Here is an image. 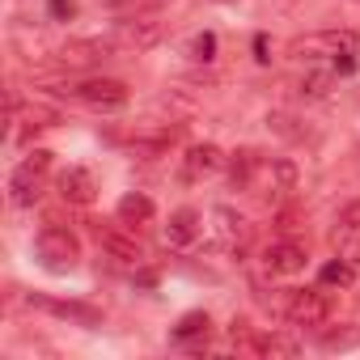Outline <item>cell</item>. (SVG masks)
Segmentation results:
<instances>
[{"label": "cell", "instance_id": "6da1fadb", "mask_svg": "<svg viewBox=\"0 0 360 360\" xmlns=\"http://www.w3.org/2000/svg\"><path fill=\"white\" fill-rule=\"evenodd\" d=\"M47 169H51V153H47V148H34V153L9 174V200H13L18 208H34V204H39Z\"/></svg>", "mask_w": 360, "mask_h": 360}, {"label": "cell", "instance_id": "7a4b0ae2", "mask_svg": "<svg viewBox=\"0 0 360 360\" xmlns=\"http://www.w3.org/2000/svg\"><path fill=\"white\" fill-rule=\"evenodd\" d=\"M34 250H39V259H43L47 271H72L77 259H81V242H77V233H68V229H60V225H47V229L39 233Z\"/></svg>", "mask_w": 360, "mask_h": 360}, {"label": "cell", "instance_id": "3957f363", "mask_svg": "<svg viewBox=\"0 0 360 360\" xmlns=\"http://www.w3.org/2000/svg\"><path fill=\"white\" fill-rule=\"evenodd\" d=\"M106 39L115 47V56H140V51H148V47L161 43V22L157 18H127Z\"/></svg>", "mask_w": 360, "mask_h": 360}, {"label": "cell", "instance_id": "277c9868", "mask_svg": "<svg viewBox=\"0 0 360 360\" xmlns=\"http://www.w3.org/2000/svg\"><path fill=\"white\" fill-rule=\"evenodd\" d=\"M284 314L292 326H322L330 318V297L318 288H292L284 297Z\"/></svg>", "mask_w": 360, "mask_h": 360}, {"label": "cell", "instance_id": "5b68a950", "mask_svg": "<svg viewBox=\"0 0 360 360\" xmlns=\"http://www.w3.org/2000/svg\"><path fill=\"white\" fill-rule=\"evenodd\" d=\"M72 94L85 106H94V110H119V106H127V85L123 81H110V77L81 81V85H72Z\"/></svg>", "mask_w": 360, "mask_h": 360}, {"label": "cell", "instance_id": "8992f818", "mask_svg": "<svg viewBox=\"0 0 360 360\" xmlns=\"http://www.w3.org/2000/svg\"><path fill=\"white\" fill-rule=\"evenodd\" d=\"M297 60H318V56H343V51H356V34H335V30H326V34H309V39H297L292 47H288Z\"/></svg>", "mask_w": 360, "mask_h": 360}, {"label": "cell", "instance_id": "52a82bcc", "mask_svg": "<svg viewBox=\"0 0 360 360\" xmlns=\"http://www.w3.org/2000/svg\"><path fill=\"white\" fill-rule=\"evenodd\" d=\"M212 233H217V246L225 250V255H238V250H246V242H250V225H246V217H238L233 208H212Z\"/></svg>", "mask_w": 360, "mask_h": 360}, {"label": "cell", "instance_id": "ba28073f", "mask_svg": "<svg viewBox=\"0 0 360 360\" xmlns=\"http://www.w3.org/2000/svg\"><path fill=\"white\" fill-rule=\"evenodd\" d=\"M60 200L64 204H77V208H89L98 200V183H94V174L81 169V165H68L60 174Z\"/></svg>", "mask_w": 360, "mask_h": 360}, {"label": "cell", "instance_id": "9c48e42d", "mask_svg": "<svg viewBox=\"0 0 360 360\" xmlns=\"http://www.w3.org/2000/svg\"><path fill=\"white\" fill-rule=\"evenodd\" d=\"M263 263L271 276H297V271H305V246H297L292 238H280L263 250Z\"/></svg>", "mask_w": 360, "mask_h": 360}, {"label": "cell", "instance_id": "30bf717a", "mask_svg": "<svg viewBox=\"0 0 360 360\" xmlns=\"http://www.w3.org/2000/svg\"><path fill=\"white\" fill-rule=\"evenodd\" d=\"M200 233H204V217H200L195 208H178V212L169 217V225H165V246L187 250Z\"/></svg>", "mask_w": 360, "mask_h": 360}, {"label": "cell", "instance_id": "8fae6325", "mask_svg": "<svg viewBox=\"0 0 360 360\" xmlns=\"http://www.w3.org/2000/svg\"><path fill=\"white\" fill-rule=\"evenodd\" d=\"M225 165H229V157H225L217 144H195V148L187 153L183 178H204V174H217V169H225Z\"/></svg>", "mask_w": 360, "mask_h": 360}, {"label": "cell", "instance_id": "7c38bea8", "mask_svg": "<svg viewBox=\"0 0 360 360\" xmlns=\"http://www.w3.org/2000/svg\"><path fill=\"white\" fill-rule=\"evenodd\" d=\"M94 233H98V242H102V250H106L110 259H123V263H136V259H140V246H136L123 229H115V225H98Z\"/></svg>", "mask_w": 360, "mask_h": 360}, {"label": "cell", "instance_id": "4fadbf2b", "mask_svg": "<svg viewBox=\"0 0 360 360\" xmlns=\"http://www.w3.org/2000/svg\"><path fill=\"white\" fill-rule=\"evenodd\" d=\"M34 309H47V314H60V318H77V322H98L102 314L94 305H81V301H47V297H30Z\"/></svg>", "mask_w": 360, "mask_h": 360}, {"label": "cell", "instance_id": "5bb4252c", "mask_svg": "<svg viewBox=\"0 0 360 360\" xmlns=\"http://www.w3.org/2000/svg\"><path fill=\"white\" fill-rule=\"evenodd\" d=\"M119 221H123V225H144V221H153V200L140 195V191L123 195V200H119Z\"/></svg>", "mask_w": 360, "mask_h": 360}, {"label": "cell", "instance_id": "9a60e30c", "mask_svg": "<svg viewBox=\"0 0 360 360\" xmlns=\"http://www.w3.org/2000/svg\"><path fill=\"white\" fill-rule=\"evenodd\" d=\"M208 330H212V318H208L204 309H195V314H187L183 322L174 326V343H195V339H208Z\"/></svg>", "mask_w": 360, "mask_h": 360}, {"label": "cell", "instance_id": "2e32d148", "mask_svg": "<svg viewBox=\"0 0 360 360\" xmlns=\"http://www.w3.org/2000/svg\"><path fill=\"white\" fill-rule=\"evenodd\" d=\"M255 356H297V339L288 335H255Z\"/></svg>", "mask_w": 360, "mask_h": 360}, {"label": "cell", "instance_id": "e0dca14e", "mask_svg": "<svg viewBox=\"0 0 360 360\" xmlns=\"http://www.w3.org/2000/svg\"><path fill=\"white\" fill-rule=\"evenodd\" d=\"M356 233H360V200L347 204L339 212V221H335V238H356Z\"/></svg>", "mask_w": 360, "mask_h": 360}, {"label": "cell", "instance_id": "ac0fdd59", "mask_svg": "<svg viewBox=\"0 0 360 360\" xmlns=\"http://www.w3.org/2000/svg\"><path fill=\"white\" fill-rule=\"evenodd\" d=\"M250 169H255V153H233V157H229V178H233V187L250 183Z\"/></svg>", "mask_w": 360, "mask_h": 360}, {"label": "cell", "instance_id": "d6986e66", "mask_svg": "<svg viewBox=\"0 0 360 360\" xmlns=\"http://www.w3.org/2000/svg\"><path fill=\"white\" fill-rule=\"evenodd\" d=\"M191 60H200V64L217 60V34H212V30H204V34L191 39Z\"/></svg>", "mask_w": 360, "mask_h": 360}, {"label": "cell", "instance_id": "ffe728a7", "mask_svg": "<svg viewBox=\"0 0 360 360\" xmlns=\"http://www.w3.org/2000/svg\"><path fill=\"white\" fill-rule=\"evenodd\" d=\"M352 280H356V271H352L343 259H335V263L322 267V284H352Z\"/></svg>", "mask_w": 360, "mask_h": 360}, {"label": "cell", "instance_id": "44dd1931", "mask_svg": "<svg viewBox=\"0 0 360 360\" xmlns=\"http://www.w3.org/2000/svg\"><path fill=\"white\" fill-rule=\"evenodd\" d=\"M335 242H339V259L360 276V242H356V238H335Z\"/></svg>", "mask_w": 360, "mask_h": 360}, {"label": "cell", "instance_id": "7402d4cb", "mask_svg": "<svg viewBox=\"0 0 360 360\" xmlns=\"http://www.w3.org/2000/svg\"><path fill=\"white\" fill-rule=\"evenodd\" d=\"M326 85H330V72H309V77L301 81V94H309V98H322V94H326Z\"/></svg>", "mask_w": 360, "mask_h": 360}, {"label": "cell", "instance_id": "603a6c76", "mask_svg": "<svg viewBox=\"0 0 360 360\" xmlns=\"http://www.w3.org/2000/svg\"><path fill=\"white\" fill-rule=\"evenodd\" d=\"M47 5H51L56 22H72V13H77V0H47Z\"/></svg>", "mask_w": 360, "mask_h": 360}, {"label": "cell", "instance_id": "cb8c5ba5", "mask_svg": "<svg viewBox=\"0 0 360 360\" xmlns=\"http://www.w3.org/2000/svg\"><path fill=\"white\" fill-rule=\"evenodd\" d=\"M356 339H360V330H339V335L330 330V335H322L326 347H347V343H356Z\"/></svg>", "mask_w": 360, "mask_h": 360}, {"label": "cell", "instance_id": "d4e9b609", "mask_svg": "<svg viewBox=\"0 0 360 360\" xmlns=\"http://www.w3.org/2000/svg\"><path fill=\"white\" fill-rule=\"evenodd\" d=\"M119 5H144V0H119Z\"/></svg>", "mask_w": 360, "mask_h": 360}]
</instances>
